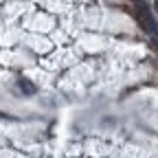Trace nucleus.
I'll return each mask as SVG.
<instances>
[{"instance_id":"1","label":"nucleus","mask_w":158,"mask_h":158,"mask_svg":"<svg viewBox=\"0 0 158 158\" xmlns=\"http://www.w3.org/2000/svg\"><path fill=\"white\" fill-rule=\"evenodd\" d=\"M18 86L22 88L27 94H35V86H33L31 81H27V79H18Z\"/></svg>"},{"instance_id":"2","label":"nucleus","mask_w":158,"mask_h":158,"mask_svg":"<svg viewBox=\"0 0 158 158\" xmlns=\"http://www.w3.org/2000/svg\"><path fill=\"white\" fill-rule=\"evenodd\" d=\"M154 48H156V53H158V40H154Z\"/></svg>"}]
</instances>
